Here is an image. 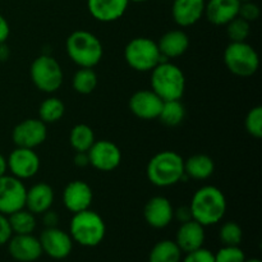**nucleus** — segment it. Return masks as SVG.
<instances>
[{
	"mask_svg": "<svg viewBox=\"0 0 262 262\" xmlns=\"http://www.w3.org/2000/svg\"><path fill=\"white\" fill-rule=\"evenodd\" d=\"M227 207L224 193L215 186H204L197 189L189 204L193 220L205 228L222 222Z\"/></svg>",
	"mask_w": 262,
	"mask_h": 262,
	"instance_id": "1",
	"label": "nucleus"
},
{
	"mask_svg": "<svg viewBox=\"0 0 262 262\" xmlns=\"http://www.w3.org/2000/svg\"><path fill=\"white\" fill-rule=\"evenodd\" d=\"M146 176L151 184L160 188L176 186L186 178L184 159L176 151H160L148 161Z\"/></svg>",
	"mask_w": 262,
	"mask_h": 262,
	"instance_id": "2",
	"label": "nucleus"
},
{
	"mask_svg": "<svg viewBox=\"0 0 262 262\" xmlns=\"http://www.w3.org/2000/svg\"><path fill=\"white\" fill-rule=\"evenodd\" d=\"M66 50L69 59L79 68H94L101 61L104 48L96 35L86 30H77L68 36Z\"/></svg>",
	"mask_w": 262,
	"mask_h": 262,
	"instance_id": "3",
	"label": "nucleus"
},
{
	"mask_svg": "<svg viewBox=\"0 0 262 262\" xmlns=\"http://www.w3.org/2000/svg\"><path fill=\"white\" fill-rule=\"evenodd\" d=\"M150 81L151 90L163 101L181 100L186 91V76L183 71L174 63H170V60L159 63L151 71Z\"/></svg>",
	"mask_w": 262,
	"mask_h": 262,
	"instance_id": "4",
	"label": "nucleus"
},
{
	"mask_svg": "<svg viewBox=\"0 0 262 262\" xmlns=\"http://www.w3.org/2000/svg\"><path fill=\"white\" fill-rule=\"evenodd\" d=\"M69 235L74 243L82 247L94 248L101 245L106 235V225L104 219L94 210L73 214L69 224Z\"/></svg>",
	"mask_w": 262,
	"mask_h": 262,
	"instance_id": "5",
	"label": "nucleus"
},
{
	"mask_svg": "<svg viewBox=\"0 0 262 262\" xmlns=\"http://www.w3.org/2000/svg\"><path fill=\"white\" fill-rule=\"evenodd\" d=\"M124 59L136 72H151L165 59L161 56L158 42L148 37H135L125 45Z\"/></svg>",
	"mask_w": 262,
	"mask_h": 262,
	"instance_id": "6",
	"label": "nucleus"
},
{
	"mask_svg": "<svg viewBox=\"0 0 262 262\" xmlns=\"http://www.w3.org/2000/svg\"><path fill=\"white\" fill-rule=\"evenodd\" d=\"M32 83L45 94H54L61 87L64 73L61 66L51 55L42 54L32 61L30 68Z\"/></svg>",
	"mask_w": 262,
	"mask_h": 262,
	"instance_id": "7",
	"label": "nucleus"
},
{
	"mask_svg": "<svg viewBox=\"0 0 262 262\" xmlns=\"http://www.w3.org/2000/svg\"><path fill=\"white\" fill-rule=\"evenodd\" d=\"M224 63L230 73L247 78L258 71L260 58L257 51L247 41L230 42L224 51Z\"/></svg>",
	"mask_w": 262,
	"mask_h": 262,
	"instance_id": "8",
	"label": "nucleus"
},
{
	"mask_svg": "<svg viewBox=\"0 0 262 262\" xmlns=\"http://www.w3.org/2000/svg\"><path fill=\"white\" fill-rule=\"evenodd\" d=\"M27 188L20 179L4 174L0 177V214L10 215L25 209Z\"/></svg>",
	"mask_w": 262,
	"mask_h": 262,
	"instance_id": "9",
	"label": "nucleus"
},
{
	"mask_svg": "<svg viewBox=\"0 0 262 262\" xmlns=\"http://www.w3.org/2000/svg\"><path fill=\"white\" fill-rule=\"evenodd\" d=\"M48 138V124L37 118H28L18 123L12 130V141L15 147L32 148L42 145Z\"/></svg>",
	"mask_w": 262,
	"mask_h": 262,
	"instance_id": "10",
	"label": "nucleus"
},
{
	"mask_svg": "<svg viewBox=\"0 0 262 262\" xmlns=\"http://www.w3.org/2000/svg\"><path fill=\"white\" fill-rule=\"evenodd\" d=\"M38 241L42 248V253L53 260H64L73 251L74 242L69 233L58 227L45 228L41 232Z\"/></svg>",
	"mask_w": 262,
	"mask_h": 262,
	"instance_id": "11",
	"label": "nucleus"
},
{
	"mask_svg": "<svg viewBox=\"0 0 262 262\" xmlns=\"http://www.w3.org/2000/svg\"><path fill=\"white\" fill-rule=\"evenodd\" d=\"M40 158L32 148L15 147L7 159L8 171L10 176L20 181L33 178L40 170Z\"/></svg>",
	"mask_w": 262,
	"mask_h": 262,
	"instance_id": "12",
	"label": "nucleus"
},
{
	"mask_svg": "<svg viewBox=\"0 0 262 262\" xmlns=\"http://www.w3.org/2000/svg\"><path fill=\"white\" fill-rule=\"evenodd\" d=\"M87 154L90 165L99 171H113L122 163V151L119 146L112 141H95Z\"/></svg>",
	"mask_w": 262,
	"mask_h": 262,
	"instance_id": "13",
	"label": "nucleus"
},
{
	"mask_svg": "<svg viewBox=\"0 0 262 262\" xmlns=\"http://www.w3.org/2000/svg\"><path fill=\"white\" fill-rule=\"evenodd\" d=\"M7 245L10 257L17 262H36L43 255L40 241L33 234H13Z\"/></svg>",
	"mask_w": 262,
	"mask_h": 262,
	"instance_id": "14",
	"label": "nucleus"
},
{
	"mask_svg": "<svg viewBox=\"0 0 262 262\" xmlns=\"http://www.w3.org/2000/svg\"><path fill=\"white\" fill-rule=\"evenodd\" d=\"M61 201L68 211L77 214L91 207L94 201V192L86 182L72 181L64 188Z\"/></svg>",
	"mask_w": 262,
	"mask_h": 262,
	"instance_id": "15",
	"label": "nucleus"
},
{
	"mask_svg": "<svg viewBox=\"0 0 262 262\" xmlns=\"http://www.w3.org/2000/svg\"><path fill=\"white\" fill-rule=\"evenodd\" d=\"M163 100L152 90H140L130 96L128 106L135 117L142 120L158 119Z\"/></svg>",
	"mask_w": 262,
	"mask_h": 262,
	"instance_id": "16",
	"label": "nucleus"
},
{
	"mask_svg": "<svg viewBox=\"0 0 262 262\" xmlns=\"http://www.w3.org/2000/svg\"><path fill=\"white\" fill-rule=\"evenodd\" d=\"M174 207L166 197L155 196L148 200L143 209L145 222L154 229H164L173 222Z\"/></svg>",
	"mask_w": 262,
	"mask_h": 262,
	"instance_id": "17",
	"label": "nucleus"
},
{
	"mask_svg": "<svg viewBox=\"0 0 262 262\" xmlns=\"http://www.w3.org/2000/svg\"><path fill=\"white\" fill-rule=\"evenodd\" d=\"M171 17L179 27L196 25L205 14L206 0H171Z\"/></svg>",
	"mask_w": 262,
	"mask_h": 262,
	"instance_id": "18",
	"label": "nucleus"
},
{
	"mask_svg": "<svg viewBox=\"0 0 262 262\" xmlns=\"http://www.w3.org/2000/svg\"><path fill=\"white\" fill-rule=\"evenodd\" d=\"M129 0H87V9L94 19L102 23L115 22L127 12Z\"/></svg>",
	"mask_w": 262,
	"mask_h": 262,
	"instance_id": "19",
	"label": "nucleus"
},
{
	"mask_svg": "<svg viewBox=\"0 0 262 262\" xmlns=\"http://www.w3.org/2000/svg\"><path fill=\"white\" fill-rule=\"evenodd\" d=\"M205 241H206L205 227H202L196 220H189L181 224V227L178 228L174 242L181 248L182 252L188 253L204 247Z\"/></svg>",
	"mask_w": 262,
	"mask_h": 262,
	"instance_id": "20",
	"label": "nucleus"
},
{
	"mask_svg": "<svg viewBox=\"0 0 262 262\" xmlns=\"http://www.w3.org/2000/svg\"><path fill=\"white\" fill-rule=\"evenodd\" d=\"M239 0H207L205 17L214 26H227L239 13Z\"/></svg>",
	"mask_w": 262,
	"mask_h": 262,
	"instance_id": "21",
	"label": "nucleus"
},
{
	"mask_svg": "<svg viewBox=\"0 0 262 262\" xmlns=\"http://www.w3.org/2000/svg\"><path fill=\"white\" fill-rule=\"evenodd\" d=\"M54 189L48 183H36L27 189L25 207L35 215H41L54 204Z\"/></svg>",
	"mask_w": 262,
	"mask_h": 262,
	"instance_id": "22",
	"label": "nucleus"
},
{
	"mask_svg": "<svg viewBox=\"0 0 262 262\" xmlns=\"http://www.w3.org/2000/svg\"><path fill=\"white\" fill-rule=\"evenodd\" d=\"M158 48L165 60L179 58L188 50L189 37L183 30L168 31L158 41Z\"/></svg>",
	"mask_w": 262,
	"mask_h": 262,
	"instance_id": "23",
	"label": "nucleus"
},
{
	"mask_svg": "<svg viewBox=\"0 0 262 262\" xmlns=\"http://www.w3.org/2000/svg\"><path fill=\"white\" fill-rule=\"evenodd\" d=\"M215 163L209 155L196 154L184 160V176L194 181H205L214 174Z\"/></svg>",
	"mask_w": 262,
	"mask_h": 262,
	"instance_id": "24",
	"label": "nucleus"
},
{
	"mask_svg": "<svg viewBox=\"0 0 262 262\" xmlns=\"http://www.w3.org/2000/svg\"><path fill=\"white\" fill-rule=\"evenodd\" d=\"M182 251L174 241L163 239L156 243L148 253V262H181Z\"/></svg>",
	"mask_w": 262,
	"mask_h": 262,
	"instance_id": "25",
	"label": "nucleus"
},
{
	"mask_svg": "<svg viewBox=\"0 0 262 262\" xmlns=\"http://www.w3.org/2000/svg\"><path fill=\"white\" fill-rule=\"evenodd\" d=\"M95 141L96 138H95L94 129L83 123L74 125L69 133V143L76 152H87Z\"/></svg>",
	"mask_w": 262,
	"mask_h": 262,
	"instance_id": "26",
	"label": "nucleus"
},
{
	"mask_svg": "<svg viewBox=\"0 0 262 262\" xmlns=\"http://www.w3.org/2000/svg\"><path fill=\"white\" fill-rule=\"evenodd\" d=\"M8 220L13 234H33L37 227L36 215L28 211L26 207L8 215Z\"/></svg>",
	"mask_w": 262,
	"mask_h": 262,
	"instance_id": "27",
	"label": "nucleus"
},
{
	"mask_svg": "<svg viewBox=\"0 0 262 262\" xmlns=\"http://www.w3.org/2000/svg\"><path fill=\"white\" fill-rule=\"evenodd\" d=\"M66 105L59 97L50 96L43 100L38 107V119L45 124H54L64 117Z\"/></svg>",
	"mask_w": 262,
	"mask_h": 262,
	"instance_id": "28",
	"label": "nucleus"
},
{
	"mask_svg": "<svg viewBox=\"0 0 262 262\" xmlns=\"http://www.w3.org/2000/svg\"><path fill=\"white\" fill-rule=\"evenodd\" d=\"M186 118V107L181 100H169L164 101L161 112L158 119L168 127H177L181 124Z\"/></svg>",
	"mask_w": 262,
	"mask_h": 262,
	"instance_id": "29",
	"label": "nucleus"
},
{
	"mask_svg": "<svg viewBox=\"0 0 262 262\" xmlns=\"http://www.w3.org/2000/svg\"><path fill=\"white\" fill-rule=\"evenodd\" d=\"M97 83H99V77L94 68H79L72 79L73 90L81 95L92 94L96 90Z\"/></svg>",
	"mask_w": 262,
	"mask_h": 262,
	"instance_id": "30",
	"label": "nucleus"
},
{
	"mask_svg": "<svg viewBox=\"0 0 262 262\" xmlns=\"http://www.w3.org/2000/svg\"><path fill=\"white\" fill-rule=\"evenodd\" d=\"M243 239V230L235 222H227L220 227L219 241L223 246H239Z\"/></svg>",
	"mask_w": 262,
	"mask_h": 262,
	"instance_id": "31",
	"label": "nucleus"
},
{
	"mask_svg": "<svg viewBox=\"0 0 262 262\" xmlns=\"http://www.w3.org/2000/svg\"><path fill=\"white\" fill-rule=\"evenodd\" d=\"M250 33L251 23L241 17H235L227 25V35L230 42H245L250 37Z\"/></svg>",
	"mask_w": 262,
	"mask_h": 262,
	"instance_id": "32",
	"label": "nucleus"
},
{
	"mask_svg": "<svg viewBox=\"0 0 262 262\" xmlns=\"http://www.w3.org/2000/svg\"><path fill=\"white\" fill-rule=\"evenodd\" d=\"M246 130L255 138L262 137V106H255L248 112L245 120Z\"/></svg>",
	"mask_w": 262,
	"mask_h": 262,
	"instance_id": "33",
	"label": "nucleus"
},
{
	"mask_svg": "<svg viewBox=\"0 0 262 262\" xmlns=\"http://www.w3.org/2000/svg\"><path fill=\"white\" fill-rule=\"evenodd\" d=\"M215 262H245L246 255L239 246H223L214 253Z\"/></svg>",
	"mask_w": 262,
	"mask_h": 262,
	"instance_id": "34",
	"label": "nucleus"
},
{
	"mask_svg": "<svg viewBox=\"0 0 262 262\" xmlns=\"http://www.w3.org/2000/svg\"><path fill=\"white\" fill-rule=\"evenodd\" d=\"M260 14H261L260 7H258L256 3H253L252 0L241 3L238 17H241L242 19L247 20L248 23H252V22H256V20L260 18Z\"/></svg>",
	"mask_w": 262,
	"mask_h": 262,
	"instance_id": "35",
	"label": "nucleus"
},
{
	"mask_svg": "<svg viewBox=\"0 0 262 262\" xmlns=\"http://www.w3.org/2000/svg\"><path fill=\"white\" fill-rule=\"evenodd\" d=\"M181 262H215V256L210 250L201 247L186 253V257L182 258Z\"/></svg>",
	"mask_w": 262,
	"mask_h": 262,
	"instance_id": "36",
	"label": "nucleus"
},
{
	"mask_svg": "<svg viewBox=\"0 0 262 262\" xmlns=\"http://www.w3.org/2000/svg\"><path fill=\"white\" fill-rule=\"evenodd\" d=\"M13 235L7 215L0 214V247L5 246Z\"/></svg>",
	"mask_w": 262,
	"mask_h": 262,
	"instance_id": "37",
	"label": "nucleus"
},
{
	"mask_svg": "<svg viewBox=\"0 0 262 262\" xmlns=\"http://www.w3.org/2000/svg\"><path fill=\"white\" fill-rule=\"evenodd\" d=\"M173 220H177L179 224H183V223L189 222V220H193L192 217V212L191 209L188 206H181L174 209V214H173Z\"/></svg>",
	"mask_w": 262,
	"mask_h": 262,
	"instance_id": "38",
	"label": "nucleus"
},
{
	"mask_svg": "<svg viewBox=\"0 0 262 262\" xmlns=\"http://www.w3.org/2000/svg\"><path fill=\"white\" fill-rule=\"evenodd\" d=\"M42 215V224L45 225V228H55L58 227L59 224V220H60V217H59V215L56 214L55 211H53V210H48V211H45Z\"/></svg>",
	"mask_w": 262,
	"mask_h": 262,
	"instance_id": "39",
	"label": "nucleus"
},
{
	"mask_svg": "<svg viewBox=\"0 0 262 262\" xmlns=\"http://www.w3.org/2000/svg\"><path fill=\"white\" fill-rule=\"evenodd\" d=\"M10 35V26L8 23L7 18L0 14V43L7 42L8 37Z\"/></svg>",
	"mask_w": 262,
	"mask_h": 262,
	"instance_id": "40",
	"label": "nucleus"
},
{
	"mask_svg": "<svg viewBox=\"0 0 262 262\" xmlns=\"http://www.w3.org/2000/svg\"><path fill=\"white\" fill-rule=\"evenodd\" d=\"M74 165L78 166V168H86V166L90 165L89 160V154L87 152H76L73 158Z\"/></svg>",
	"mask_w": 262,
	"mask_h": 262,
	"instance_id": "41",
	"label": "nucleus"
},
{
	"mask_svg": "<svg viewBox=\"0 0 262 262\" xmlns=\"http://www.w3.org/2000/svg\"><path fill=\"white\" fill-rule=\"evenodd\" d=\"M10 56V50L7 43H0V61H7Z\"/></svg>",
	"mask_w": 262,
	"mask_h": 262,
	"instance_id": "42",
	"label": "nucleus"
},
{
	"mask_svg": "<svg viewBox=\"0 0 262 262\" xmlns=\"http://www.w3.org/2000/svg\"><path fill=\"white\" fill-rule=\"evenodd\" d=\"M8 166H7V159L0 154V177H3L4 174H7Z\"/></svg>",
	"mask_w": 262,
	"mask_h": 262,
	"instance_id": "43",
	"label": "nucleus"
},
{
	"mask_svg": "<svg viewBox=\"0 0 262 262\" xmlns=\"http://www.w3.org/2000/svg\"><path fill=\"white\" fill-rule=\"evenodd\" d=\"M245 262H261L260 258H246Z\"/></svg>",
	"mask_w": 262,
	"mask_h": 262,
	"instance_id": "44",
	"label": "nucleus"
},
{
	"mask_svg": "<svg viewBox=\"0 0 262 262\" xmlns=\"http://www.w3.org/2000/svg\"><path fill=\"white\" fill-rule=\"evenodd\" d=\"M132 2V3H146V2H148V0H129V3Z\"/></svg>",
	"mask_w": 262,
	"mask_h": 262,
	"instance_id": "45",
	"label": "nucleus"
},
{
	"mask_svg": "<svg viewBox=\"0 0 262 262\" xmlns=\"http://www.w3.org/2000/svg\"><path fill=\"white\" fill-rule=\"evenodd\" d=\"M241 3H243V2H248V0H239Z\"/></svg>",
	"mask_w": 262,
	"mask_h": 262,
	"instance_id": "46",
	"label": "nucleus"
}]
</instances>
